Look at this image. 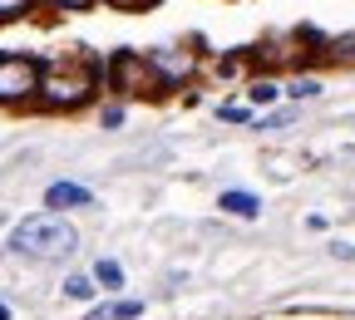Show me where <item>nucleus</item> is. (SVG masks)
I'll list each match as a JSON object with an SVG mask.
<instances>
[{
  "label": "nucleus",
  "mask_w": 355,
  "mask_h": 320,
  "mask_svg": "<svg viewBox=\"0 0 355 320\" xmlns=\"http://www.w3.org/2000/svg\"><path fill=\"white\" fill-rule=\"evenodd\" d=\"M10 251L20 256H40V261H50V256H69L74 251V226L55 212H40V217H25L15 232H10Z\"/></svg>",
  "instance_id": "f257e3e1"
},
{
  "label": "nucleus",
  "mask_w": 355,
  "mask_h": 320,
  "mask_svg": "<svg viewBox=\"0 0 355 320\" xmlns=\"http://www.w3.org/2000/svg\"><path fill=\"white\" fill-rule=\"evenodd\" d=\"M40 94H44V104H84L94 94V69L84 60H60V64L44 69Z\"/></svg>",
  "instance_id": "f03ea898"
},
{
  "label": "nucleus",
  "mask_w": 355,
  "mask_h": 320,
  "mask_svg": "<svg viewBox=\"0 0 355 320\" xmlns=\"http://www.w3.org/2000/svg\"><path fill=\"white\" fill-rule=\"evenodd\" d=\"M109 79H114V89L119 94H133V99H153V94H163V74H158V60H144V55H114V64H109Z\"/></svg>",
  "instance_id": "7ed1b4c3"
},
{
  "label": "nucleus",
  "mask_w": 355,
  "mask_h": 320,
  "mask_svg": "<svg viewBox=\"0 0 355 320\" xmlns=\"http://www.w3.org/2000/svg\"><path fill=\"white\" fill-rule=\"evenodd\" d=\"M44 64L30 55H0V104H15L25 94H40Z\"/></svg>",
  "instance_id": "20e7f679"
},
{
  "label": "nucleus",
  "mask_w": 355,
  "mask_h": 320,
  "mask_svg": "<svg viewBox=\"0 0 355 320\" xmlns=\"http://www.w3.org/2000/svg\"><path fill=\"white\" fill-rule=\"evenodd\" d=\"M44 202H50V212H64V207H89L94 193L79 188V182H50V188H44Z\"/></svg>",
  "instance_id": "39448f33"
},
{
  "label": "nucleus",
  "mask_w": 355,
  "mask_h": 320,
  "mask_svg": "<svg viewBox=\"0 0 355 320\" xmlns=\"http://www.w3.org/2000/svg\"><path fill=\"white\" fill-rule=\"evenodd\" d=\"M139 310H144L139 301H119V305H94V310H89V320H133Z\"/></svg>",
  "instance_id": "423d86ee"
},
{
  "label": "nucleus",
  "mask_w": 355,
  "mask_h": 320,
  "mask_svg": "<svg viewBox=\"0 0 355 320\" xmlns=\"http://www.w3.org/2000/svg\"><path fill=\"white\" fill-rule=\"evenodd\" d=\"M222 212H237V217H257L261 202L252 193H222Z\"/></svg>",
  "instance_id": "0eeeda50"
},
{
  "label": "nucleus",
  "mask_w": 355,
  "mask_h": 320,
  "mask_svg": "<svg viewBox=\"0 0 355 320\" xmlns=\"http://www.w3.org/2000/svg\"><path fill=\"white\" fill-rule=\"evenodd\" d=\"M94 276H99V286H109V291H119L123 286V271H119V261H94Z\"/></svg>",
  "instance_id": "6e6552de"
},
{
  "label": "nucleus",
  "mask_w": 355,
  "mask_h": 320,
  "mask_svg": "<svg viewBox=\"0 0 355 320\" xmlns=\"http://www.w3.org/2000/svg\"><path fill=\"white\" fill-rule=\"evenodd\" d=\"M64 296H69V301H89V296H94V286H89V276H69V281H64Z\"/></svg>",
  "instance_id": "1a4fd4ad"
},
{
  "label": "nucleus",
  "mask_w": 355,
  "mask_h": 320,
  "mask_svg": "<svg viewBox=\"0 0 355 320\" xmlns=\"http://www.w3.org/2000/svg\"><path fill=\"white\" fill-rule=\"evenodd\" d=\"M286 94H291V99H316V94H321V84H316V79H296Z\"/></svg>",
  "instance_id": "9d476101"
},
{
  "label": "nucleus",
  "mask_w": 355,
  "mask_h": 320,
  "mask_svg": "<svg viewBox=\"0 0 355 320\" xmlns=\"http://www.w3.org/2000/svg\"><path fill=\"white\" fill-rule=\"evenodd\" d=\"M35 6V0H0V20H15V15H25Z\"/></svg>",
  "instance_id": "9b49d317"
},
{
  "label": "nucleus",
  "mask_w": 355,
  "mask_h": 320,
  "mask_svg": "<svg viewBox=\"0 0 355 320\" xmlns=\"http://www.w3.org/2000/svg\"><path fill=\"white\" fill-rule=\"evenodd\" d=\"M331 60H355V35H345V39L331 44Z\"/></svg>",
  "instance_id": "f8f14e48"
},
{
  "label": "nucleus",
  "mask_w": 355,
  "mask_h": 320,
  "mask_svg": "<svg viewBox=\"0 0 355 320\" xmlns=\"http://www.w3.org/2000/svg\"><path fill=\"white\" fill-rule=\"evenodd\" d=\"M277 94H282L277 84H252V104H272Z\"/></svg>",
  "instance_id": "ddd939ff"
},
{
  "label": "nucleus",
  "mask_w": 355,
  "mask_h": 320,
  "mask_svg": "<svg viewBox=\"0 0 355 320\" xmlns=\"http://www.w3.org/2000/svg\"><path fill=\"white\" fill-rule=\"evenodd\" d=\"M114 10H144V6H158V0H109Z\"/></svg>",
  "instance_id": "4468645a"
},
{
  "label": "nucleus",
  "mask_w": 355,
  "mask_h": 320,
  "mask_svg": "<svg viewBox=\"0 0 355 320\" xmlns=\"http://www.w3.org/2000/svg\"><path fill=\"white\" fill-rule=\"evenodd\" d=\"M55 6H64V10H89L94 0H55Z\"/></svg>",
  "instance_id": "2eb2a0df"
},
{
  "label": "nucleus",
  "mask_w": 355,
  "mask_h": 320,
  "mask_svg": "<svg viewBox=\"0 0 355 320\" xmlns=\"http://www.w3.org/2000/svg\"><path fill=\"white\" fill-rule=\"evenodd\" d=\"M331 251H336V256H340V261H355V247H345V242H336V247H331Z\"/></svg>",
  "instance_id": "dca6fc26"
},
{
  "label": "nucleus",
  "mask_w": 355,
  "mask_h": 320,
  "mask_svg": "<svg viewBox=\"0 0 355 320\" xmlns=\"http://www.w3.org/2000/svg\"><path fill=\"white\" fill-rule=\"evenodd\" d=\"M0 320H10V310H6V305H0Z\"/></svg>",
  "instance_id": "f3484780"
}]
</instances>
